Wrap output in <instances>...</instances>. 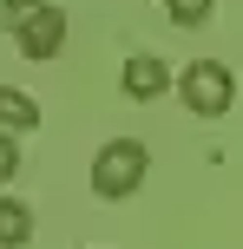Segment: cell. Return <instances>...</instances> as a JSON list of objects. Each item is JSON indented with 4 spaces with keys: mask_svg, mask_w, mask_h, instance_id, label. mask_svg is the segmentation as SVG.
<instances>
[{
    "mask_svg": "<svg viewBox=\"0 0 243 249\" xmlns=\"http://www.w3.org/2000/svg\"><path fill=\"white\" fill-rule=\"evenodd\" d=\"M145 171H151V144L145 138H112V144H99V158H92V190H99L105 203L131 197V190L145 184Z\"/></svg>",
    "mask_w": 243,
    "mask_h": 249,
    "instance_id": "1",
    "label": "cell"
},
{
    "mask_svg": "<svg viewBox=\"0 0 243 249\" xmlns=\"http://www.w3.org/2000/svg\"><path fill=\"white\" fill-rule=\"evenodd\" d=\"M178 99H184V112H197V118H224L230 99H237V79H230L224 59H191L184 79H178Z\"/></svg>",
    "mask_w": 243,
    "mask_h": 249,
    "instance_id": "2",
    "label": "cell"
},
{
    "mask_svg": "<svg viewBox=\"0 0 243 249\" xmlns=\"http://www.w3.org/2000/svg\"><path fill=\"white\" fill-rule=\"evenodd\" d=\"M7 26L20 33L26 59H53V53L66 46V13L46 7V0H7Z\"/></svg>",
    "mask_w": 243,
    "mask_h": 249,
    "instance_id": "3",
    "label": "cell"
},
{
    "mask_svg": "<svg viewBox=\"0 0 243 249\" xmlns=\"http://www.w3.org/2000/svg\"><path fill=\"white\" fill-rule=\"evenodd\" d=\"M118 79H125V99H131V105H151V99L171 92V66L158 59V53H131Z\"/></svg>",
    "mask_w": 243,
    "mask_h": 249,
    "instance_id": "4",
    "label": "cell"
},
{
    "mask_svg": "<svg viewBox=\"0 0 243 249\" xmlns=\"http://www.w3.org/2000/svg\"><path fill=\"white\" fill-rule=\"evenodd\" d=\"M26 243H33V210L0 197V249H26Z\"/></svg>",
    "mask_w": 243,
    "mask_h": 249,
    "instance_id": "5",
    "label": "cell"
},
{
    "mask_svg": "<svg viewBox=\"0 0 243 249\" xmlns=\"http://www.w3.org/2000/svg\"><path fill=\"white\" fill-rule=\"evenodd\" d=\"M33 124H39V105L26 99V92L0 86V131H33Z\"/></svg>",
    "mask_w": 243,
    "mask_h": 249,
    "instance_id": "6",
    "label": "cell"
},
{
    "mask_svg": "<svg viewBox=\"0 0 243 249\" xmlns=\"http://www.w3.org/2000/svg\"><path fill=\"white\" fill-rule=\"evenodd\" d=\"M210 7H217V0H171V20H178V26H204Z\"/></svg>",
    "mask_w": 243,
    "mask_h": 249,
    "instance_id": "7",
    "label": "cell"
},
{
    "mask_svg": "<svg viewBox=\"0 0 243 249\" xmlns=\"http://www.w3.org/2000/svg\"><path fill=\"white\" fill-rule=\"evenodd\" d=\"M20 171V144H13V131H0V184Z\"/></svg>",
    "mask_w": 243,
    "mask_h": 249,
    "instance_id": "8",
    "label": "cell"
}]
</instances>
